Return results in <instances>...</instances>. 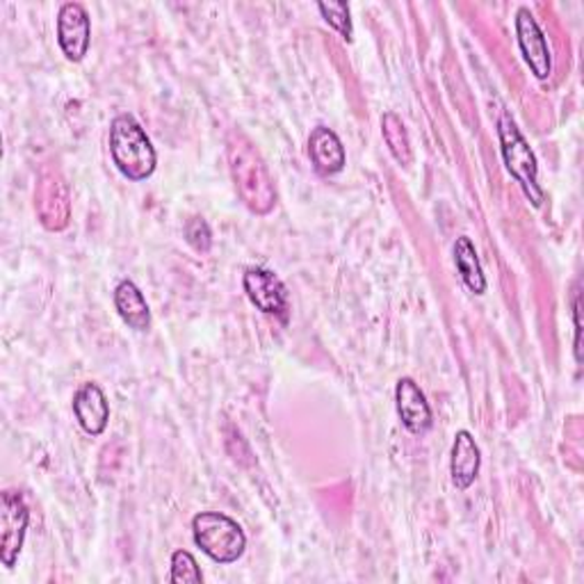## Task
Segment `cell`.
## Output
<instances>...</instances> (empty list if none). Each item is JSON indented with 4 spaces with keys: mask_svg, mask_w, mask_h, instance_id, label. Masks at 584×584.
Masks as SVG:
<instances>
[{
    "mask_svg": "<svg viewBox=\"0 0 584 584\" xmlns=\"http://www.w3.org/2000/svg\"><path fill=\"white\" fill-rule=\"evenodd\" d=\"M229 162L242 204L256 215H268L277 206V187L266 160L242 133H234L229 140Z\"/></svg>",
    "mask_w": 584,
    "mask_h": 584,
    "instance_id": "6da1fadb",
    "label": "cell"
},
{
    "mask_svg": "<svg viewBox=\"0 0 584 584\" xmlns=\"http://www.w3.org/2000/svg\"><path fill=\"white\" fill-rule=\"evenodd\" d=\"M110 153L117 170L128 181H147L153 176L158 155L144 128L131 115H119L110 126Z\"/></svg>",
    "mask_w": 584,
    "mask_h": 584,
    "instance_id": "7a4b0ae2",
    "label": "cell"
},
{
    "mask_svg": "<svg viewBox=\"0 0 584 584\" xmlns=\"http://www.w3.org/2000/svg\"><path fill=\"white\" fill-rule=\"evenodd\" d=\"M498 140H500V151H502L507 172L516 179L518 185H521L530 204L534 208H541L545 194H543V187L539 185V162L528 140L523 138V133L518 131V126L509 112H502L498 119Z\"/></svg>",
    "mask_w": 584,
    "mask_h": 584,
    "instance_id": "3957f363",
    "label": "cell"
},
{
    "mask_svg": "<svg viewBox=\"0 0 584 584\" xmlns=\"http://www.w3.org/2000/svg\"><path fill=\"white\" fill-rule=\"evenodd\" d=\"M194 543L202 548L213 562L234 564L242 558L247 537L231 516L219 511H202L192 518Z\"/></svg>",
    "mask_w": 584,
    "mask_h": 584,
    "instance_id": "277c9868",
    "label": "cell"
},
{
    "mask_svg": "<svg viewBox=\"0 0 584 584\" xmlns=\"http://www.w3.org/2000/svg\"><path fill=\"white\" fill-rule=\"evenodd\" d=\"M30 511L17 491H6L0 498V562L14 566L28 532Z\"/></svg>",
    "mask_w": 584,
    "mask_h": 584,
    "instance_id": "5b68a950",
    "label": "cell"
},
{
    "mask_svg": "<svg viewBox=\"0 0 584 584\" xmlns=\"http://www.w3.org/2000/svg\"><path fill=\"white\" fill-rule=\"evenodd\" d=\"M516 40L534 78L548 80L553 74V55H550V46L539 21L528 8L516 12Z\"/></svg>",
    "mask_w": 584,
    "mask_h": 584,
    "instance_id": "8992f818",
    "label": "cell"
},
{
    "mask_svg": "<svg viewBox=\"0 0 584 584\" xmlns=\"http://www.w3.org/2000/svg\"><path fill=\"white\" fill-rule=\"evenodd\" d=\"M57 44L72 62L85 60L91 44L89 14L80 3H64L57 14Z\"/></svg>",
    "mask_w": 584,
    "mask_h": 584,
    "instance_id": "52a82bcc",
    "label": "cell"
},
{
    "mask_svg": "<svg viewBox=\"0 0 584 584\" xmlns=\"http://www.w3.org/2000/svg\"><path fill=\"white\" fill-rule=\"evenodd\" d=\"M249 302L266 315L285 320L288 315V292L281 279L263 268H249L242 279Z\"/></svg>",
    "mask_w": 584,
    "mask_h": 584,
    "instance_id": "ba28073f",
    "label": "cell"
},
{
    "mask_svg": "<svg viewBox=\"0 0 584 584\" xmlns=\"http://www.w3.org/2000/svg\"><path fill=\"white\" fill-rule=\"evenodd\" d=\"M37 213L48 231H62L72 217L69 190L57 174H44L37 190Z\"/></svg>",
    "mask_w": 584,
    "mask_h": 584,
    "instance_id": "9c48e42d",
    "label": "cell"
},
{
    "mask_svg": "<svg viewBox=\"0 0 584 584\" xmlns=\"http://www.w3.org/2000/svg\"><path fill=\"white\" fill-rule=\"evenodd\" d=\"M396 404H398V413H400L402 425L411 434L430 432V428L434 423L432 407H430L425 393L420 391V386L411 377H402L398 381V386H396Z\"/></svg>",
    "mask_w": 584,
    "mask_h": 584,
    "instance_id": "30bf717a",
    "label": "cell"
},
{
    "mask_svg": "<svg viewBox=\"0 0 584 584\" xmlns=\"http://www.w3.org/2000/svg\"><path fill=\"white\" fill-rule=\"evenodd\" d=\"M74 413L78 425L89 436H101L106 432L110 420V404L99 383L89 381L78 388V393L74 396Z\"/></svg>",
    "mask_w": 584,
    "mask_h": 584,
    "instance_id": "8fae6325",
    "label": "cell"
},
{
    "mask_svg": "<svg viewBox=\"0 0 584 584\" xmlns=\"http://www.w3.org/2000/svg\"><path fill=\"white\" fill-rule=\"evenodd\" d=\"M309 155L317 174L322 176H332L343 172L345 167V147L340 138L327 126H317L313 128V133L309 138Z\"/></svg>",
    "mask_w": 584,
    "mask_h": 584,
    "instance_id": "7c38bea8",
    "label": "cell"
},
{
    "mask_svg": "<svg viewBox=\"0 0 584 584\" xmlns=\"http://www.w3.org/2000/svg\"><path fill=\"white\" fill-rule=\"evenodd\" d=\"M479 466H482V454H479V447L473 434L466 430L457 432L452 443V459H450L452 484L457 486V489L466 491L468 486L477 479Z\"/></svg>",
    "mask_w": 584,
    "mask_h": 584,
    "instance_id": "4fadbf2b",
    "label": "cell"
},
{
    "mask_svg": "<svg viewBox=\"0 0 584 584\" xmlns=\"http://www.w3.org/2000/svg\"><path fill=\"white\" fill-rule=\"evenodd\" d=\"M115 309L119 317L136 332H147L151 327V311L142 295V290L133 283L123 279L115 288Z\"/></svg>",
    "mask_w": 584,
    "mask_h": 584,
    "instance_id": "5bb4252c",
    "label": "cell"
},
{
    "mask_svg": "<svg viewBox=\"0 0 584 584\" xmlns=\"http://www.w3.org/2000/svg\"><path fill=\"white\" fill-rule=\"evenodd\" d=\"M452 253H454V266H457V272H459L462 281L466 283V288L471 292H475V295H484V292H486V277H484V270H482V263H479V258H477L473 240L466 238V236L457 238Z\"/></svg>",
    "mask_w": 584,
    "mask_h": 584,
    "instance_id": "9a60e30c",
    "label": "cell"
},
{
    "mask_svg": "<svg viewBox=\"0 0 584 584\" xmlns=\"http://www.w3.org/2000/svg\"><path fill=\"white\" fill-rule=\"evenodd\" d=\"M381 136L383 142L391 151V155L400 162L402 167H409L413 162V151H411V140L404 128V121L396 112H386L381 117Z\"/></svg>",
    "mask_w": 584,
    "mask_h": 584,
    "instance_id": "2e32d148",
    "label": "cell"
},
{
    "mask_svg": "<svg viewBox=\"0 0 584 584\" xmlns=\"http://www.w3.org/2000/svg\"><path fill=\"white\" fill-rule=\"evenodd\" d=\"M174 584H202L204 582V573L187 550H176L172 555V577Z\"/></svg>",
    "mask_w": 584,
    "mask_h": 584,
    "instance_id": "e0dca14e",
    "label": "cell"
},
{
    "mask_svg": "<svg viewBox=\"0 0 584 584\" xmlns=\"http://www.w3.org/2000/svg\"><path fill=\"white\" fill-rule=\"evenodd\" d=\"M317 10H320L322 19L327 21L343 40L352 42L354 28H352V17H349L347 3H317Z\"/></svg>",
    "mask_w": 584,
    "mask_h": 584,
    "instance_id": "ac0fdd59",
    "label": "cell"
},
{
    "mask_svg": "<svg viewBox=\"0 0 584 584\" xmlns=\"http://www.w3.org/2000/svg\"><path fill=\"white\" fill-rule=\"evenodd\" d=\"M185 240L187 245L199 251V253H208L213 247V234H210V226L206 224L204 217H192L185 224Z\"/></svg>",
    "mask_w": 584,
    "mask_h": 584,
    "instance_id": "d6986e66",
    "label": "cell"
},
{
    "mask_svg": "<svg viewBox=\"0 0 584 584\" xmlns=\"http://www.w3.org/2000/svg\"><path fill=\"white\" fill-rule=\"evenodd\" d=\"M573 322H575V361L582 364V322H580V295L573 298Z\"/></svg>",
    "mask_w": 584,
    "mask_h": 584,
    "instance_id": "ffe728a7",
    "label": "cell"
}]
</instances>
